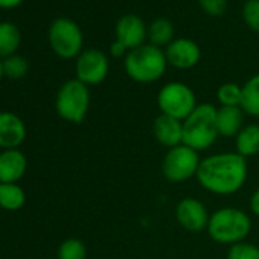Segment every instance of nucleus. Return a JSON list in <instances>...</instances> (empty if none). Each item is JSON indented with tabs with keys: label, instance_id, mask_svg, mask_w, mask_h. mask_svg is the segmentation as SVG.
<instances>
[{
	"label": "nucleus",
	"instance_id": "nucleus-1",
	"mask_svg": "<svg viewBox=\"0 0 259 259\" xmlns=\"http://www.w3.org/2000/svg\"><path fill=\"white\" fill-rule=\"evenodd\" d=\"M247 176V159L229 151L201 159L195 177L204 191L215 195H232L245 185Z\"/></svg>",
	"mask_w": 259,
	"mask_h": 259
},
{
	"label": "nucleus",
	"instance_id": "nucleus-2",
	"mask_svg": "<svg viewBox=\"0 0 259 259\" xmlns=\"http://www.w3.org/2000/svg\"><path fill=\"white\" fill-rule=\"evenodd\" d=\"M168 66L165 49L150 43L130 51L123 58L125 73L139 84H153L159 81L166 73Z\"/></svg>",
	"mask_w": 259,
	"mask_h": 259
},
{
	"label": "nucleus",
	"instance_id": "nucleus-3",
	"mask_svg": "<svg viewBox=\"0 0 259 259\" xmlns=\"http://www.w3.org/2000/svg\"><path fill=\"white\" fill-rule=\"evenodd\" d=\"M218 138L217 107L207 102L198 104L183 120V144L197 153H201L210 148Z\"/></svg>",
	"mask_w": 259,
	"mask_h": 259
},
{
	"label": "nucleus",
	"instance_id": "nucleus-4",
	"mask_svg": "<svg viewBox=\"0 0 259 259\" xmlns=\"http://www.w3.org/2000/svg\"><path fill=\"white\" fill-rule=\"evenodd\" d=\"M206 230L215 242L230 247L245 241L251 230V220L239 207H221L210 215Z\"/></svg>",
	"mask_w": 259,
	"mask_h": 259
},
{
	"label": "nucleus",
	"instance_id": "nucleus-5",
	"mask_svg": "<svg viewBox=\"0 0 259 259\" xmlns=\"http://www.w3.org/2000/svg\"><path fill=\"white\" fill-rule=\"evenodd\" d=\"M90 107L89 85L73 78L66 81L57 92L55 110L58 116L70 123H81Z\"/></svg>",
	"mask_w": 259,
	"mask_h": 259
},
{
	"label": "nucleus",
	"instance_id": "nucleus-6",
	"mask_svg": "<svg viewBox=\"0 0 259 259\" xmlns=\"http://www.w3.org/2000/svg\"><path fill=\"white\" fill-rule=\"evenodd\" d=\"M49 46L63 60H76L84 51V34L79 25L69 17H58L48 32Z\"/></svg>",
	"mask_w": 259,
	"mask_h": 259
},
{
	"label": "nucleus",
	"instance_id": "nucleus-7",
	"mask_svg": "<svg viewBox=\"0 0 259 259\" xmlns=\"http://www.w3.org/2000/svg\"><path fill=\"white\" fill-rule=\"evenodd\" d=\"M157 105L162 114L185 120L198 105L194 90L180 81L166 82L157 93Z\"/></svg>",
	"mask_w": 259,
	"mask_h": 259
},
{
	"label": "nucleus",
	"instance_id": "nucleus-8",
	"mask_svg": "<svg viewBox=\"0 0 259 259\" xmlns=\"http://www.w3.org/2000/svg\"><path fill=\"white\" fill-rule=\"evenodd\" d=\"M200 154L185 144L169 148L162 160V174L171 183H183L197 176Z\"/></svg>",
	"mask_w": 259,
	"mask_h": 259
},
{
	"label": "nucleus",
	"instance_id": "nucleus-9",
	"mask_svg": "<svg viewBox=\"0 0 259 259\" xmlns=\"http://www.w3.org/2000/svg\"><path fill=\"white\" fill-rule=\"evenodd\" d=\"M110 72V58L101 49H84L79 57L75 60V73L76 79L85 85H98L108 76Z\"/></svg>",
	"mask_w": 259,
	"mask_h": 259
},
{
	"label": "nucleus",
	"instance_id": "nucleus-10",
	"mask_svg": "<svg viewBox=\"0 0 259 259\" xmlns=\"http://www.w3.org/2000/svg\"><path fill=\"white\" fill-rule=\"evenodd\" d=\"M116 41L123 45L128 52L148 43V26L141 16L125 14L119 17L114 28Z\"/></svg>",
	"mask_w": 259,
	"mask_h": 259
},
{
	"label": "nucleus",
	"instance_id": "nucleus-11",
	"mask_svg": "<svg viewBox=\"0 0 259 259\" xmlns=\"http://www.w3.org/2000/svg\"><path fill=\"white\" fill-rule=\"evenodd\" d=\"M209 218L210 215L204 203L197 198L186 197L180 200L176 206V220L188 232H203L204 229H207Z\"/></svg>",
	"mask_w": 259,
	"mask_h": 259
},
{
	"label": "nucleus",
	"instance_id": "nucleus-12",
	"mask_svg": "<svg viewBox=\"0 0 259 259\" xmlns=\"http://www.w3.org/2000/svg\"><path fill=\"white\" fill-rule=\"evenodd\" d=\"M165 55L168 64L177 70H189L194 69L201 60L200 46L191 38H176L171 45L165 48Z\"/></svg>",
	"mask_w": 259,
	"mask_h": 259
},
{
	"label": "nucleus",
	"instance_id": "nucleus-13",
	"mask_svg": "<svg viewBox=\"0 0 259 259\" xmlns=\"http://www.w3.org/2000/svg\"><path fill=\"white\" fill-rule=\"evenodd\" d=\"M26 139L25 122L11 111H0V148H19Z\"/></svg>",
	"mask_w": 259,
	"mask_h": 259
},
{
	"label": "nucleus",
	"instance_id": "nucleus-14",
	"mask_svg": "<svg viewBox=\"0 0 259 259\" xmlns=\"http://www.w3.org/2000/svg\"><path fill=\"white\" fill-rule=\"evenodd\" d=\"M153 135L154 139L169 148H174L177 145L183 144V120H179L176 117L159 114L153 122Z\"/></svg>",
	"mask_w": 259,
	"mask_h": 259
},
{
	"label": "nucleus",
	"instance_id": "nucleus-15",
	"mask_svg": "<svg viewBox=\"0 0 259 259\" xmlns=\"http://www.w3.org/2000/svg\"><path fill=\"white\" fill-rule=\"evenodd\" d=\"M26 168V156L19 148L0 153V183H17L25 176Z\"/></svg>",
	"mask_w": 259,
	"mask_h": 259
},
{
	"label": "nucleus",
	"instance_id": "nucleus-16",
	"mask_svg": "<svg viewBox=\"0 0 259 259\" xmlns=\"http://www.w3.org/2000/svg\"><path fill=\"white\" fill-rule=\"evenodd\" d=\"M244 111L241 107H218L217 108V130L220 138H236L244 126Z\"/></svg>",
	"mask_w": 259,
	"mask_h": 259
},
{
	"label": "nucleus",
	"instance_id": "nucleus-17",
	"mask_svg": "<svg viewBox=\"0 0 259 259\" xmlns=\"http://www.w3.org/2000/svg\"><path fill=\"white\" fill-rule=\"evenodd\" d=\"M235 148L239 156L244 159L259 154V125L247 123L235 138Z\"/></svg>",
	"mask_w": 259,
	"mask_h": 259
},
{
	"label": "nucleus",
	"instance_id": "nucleus-18",
	"mask_svg": "<svg viewBox=\"0 0 259 259\" xmlns=\"http://www.w3.org/2000/svg\"><path fill=\"white\" fill-rule=\"evenodd\" d=\"M176 40V28L166 17H157L148 25V43L160 49Z\"/></svg>",
	"mask_w": 259,
	"mask_h": 259
},
{
	"label": "nucleus",
	"instance_id": "nucleus-19",
	"mask_svg": "<svg viewBox=\"0 0 259 259\" xmlns=\"http://www.w3.org/2000/svg\"><path fill=\"white\" fill-rule=\"evenodd\" d=\"M22 45V32L11 22H0V58L16 55Z\"/></svg>",
	"mask_w": 259,
	"mask_h": 259
},
{
	"label": "nucleus",
	"instance_id": "nucleus-20",
	"mask_svg": "<svg viewBox=\"0 0 259 259\" xmlns=\"http://www.w3.org/2000/svg\"><path fill=\"white\" fill-rule=\"evenodd\" d=\"M241 108L251 117H259V73L250 76L242 84Z\"/></svg>",
	"mask_w": 259,
	"mask_h": 259
},
{
	"label": "nucleus",
	"instance_id": "nucleus-21",
	"mask_svg": "<svg viewBox=\"0 0 259 259\" xmlns=\"http://www.w3.org/2000/svg\"><path fill=\"white\" fill-rule=\"evenodd\" d=\"M26 203V194L17 183H0V207L16 212Z\"/></svg>",
	"mask_w": 259,
	"mask_h": 259
},
{
	"label": "nucleus",
	"instance_id": "nucleus-22",
	"mask_svg": "<svg viewBox=\"0 0 259 259\" xmlns=\"http://www.w3.org/2000/svg\"><path fill=\"white\" fill-rule=\"evenodd\" d=\"M217 101L220 107H241L242 85L236 82H224L217 90Z\"/></svg>",
	"mask_w": 259,
	"mask_h": 259
},
{
	"label": "nucleus",
	"instance_id": "nucleus-23",
	"mask_svg": "<svg viewBox=\"0 0 259 259\" xmlns=\"http://www.w3.org/2000/svg\"><path fill=\"white\" fill-rule=\"evenodd\" d=\"M58 259H87L85 244L78 238L64 239L57 251Z\"/></svg>",
	"mask_w": 259,
	"mask_h": 259
},
{
	"label": "nucleus",
	"instance_id": "nucleus-24",
	"mask_svg": "<svg viewBox=\"0 0 259 259\" xmlns=\"http://www.w3.org/2000/svg\"><path fill=\"white\" fill-rule=\"evenodd\" d=\"M29 72V63L25 57L16 54L4 60V73L11 79H20Z\"/></svg>",
	"mask_w": 259,
	"mask_h": 259
},
{
	"label": "nucleus",
	"instance_id": "nucleus-25",
	"mask_svg": "<svg viewBox=\"0 0 259 259\" xmlns=\"http://www.w3.org/2000/svg\"><path fill=\"white\" fill-rule=\"evenodd\" d=\"M241 17L250 31L259 34V0H245L241 8Z\"/></svg>",
	"mask_w": 259,
	"mask_h": 259
},
{
	"label": "nucleus",
	"instance_id": "nucleus-26",
	"mask_svg": "<svg viewBox=\"0 0 259 259\" xmlns=\"http://www.w3.org/2000/svg\"><path fill=\"white\" fill-rule=\"evenodd\" d=\"M227 259H259V247L247 241L233 244L227 250Z\"/></svg>",
	"mask_w": 259,
	"mask_h": 259
},
{
	"label": "nucleus",
	"instance_id": "nucleus-27",
	"mask_svg": "<svg viewBox=\"0 0 259 259\" xmlns=\"http://www.w3.org/2000/svg\"><path fill=\"white\" fill-rule=\"evenodd\" d=\"M201 11L210 17H220L227 11L229 0H197Z\"/></svg>",
	"mask_w": 259,
	"mask_h": 259
},
{
	"label": "nucleus",
	"instance_id": "nucleus-28",
	"mask_svg": "<svg viewBox=\"0 0 259 259\" xmlns=\"http://www.w3.org/2000/svg\"><path fill=\"white\" fill-rule=\"evenodd\" d=\"M108 54H110V57H113V58H125L126 54H128V49H126L123 45H120L119 41L114 40V41L110 45V48H108Z\"/></svg>",
	"mask_w": 259,
	"mask_h": 259
},
{
	"label": "nucleus",
	"instance_id": "nucleus-29",
	"mask_svg": "<svg viewBox=\"0 0 259 259\" xmlns=\"http://www.w3.org/2000/svg\"><path fill=\"white\" fill-rule=\"evenodd\" d=\"M250 210H251V213L253 215H256V217H259V188L251 194V197H250Z\"/></svg>",
	"mask_w": 259,
	"mask_h": 259
},
{
	"label": "nucleus",
	"instance_id": "nucleus-30",
	"mask_svg": "<svg viewBox=\"0 0 259 259\" xmlns=\"http://www.w3.org/2000/svg\"><path fill=\"white\" fill-rule=\"evenodd\" d=\"M23 4V0H0V10H14Z\"/></svg>",
	"mask_w": 259,
	"mask_h": 259
},
{
	"label": "nucleus",
	"instance_id": "nucleus-31",
	"mask_svg": "<svg viewBox=\"0 0 259 259\" xmlns=\"http://www.w3.org/2000/svg\"><path fill=\"white\" fill-rule=\"evenodd\" d=\"M4 76H5V73H4V60L0 58V81L4 79Z\"/></svg>",
	"mask_w": 259,
	"mask_h": 259
}]
</instances>
